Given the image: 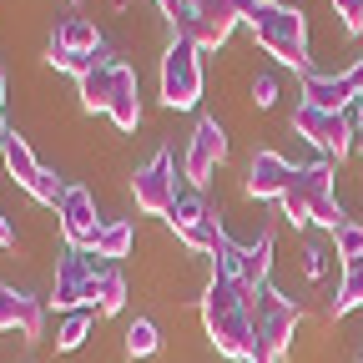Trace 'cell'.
<instances>
[{"mask_svg":"<svg viewBox=\"0 0 363 363\" xmlns=\"http://www.w3.org/2000/svg\"><path fill=\"white\" fill-rule=\"evenodd\" d=\"M247 298H252V288H242L238 278H227V272H212V283L202 293L207 338L217 343L222 358H238V363L252 358V313H247Z\"/></svg>","mask_w":363,"mask_h":363,"instance_id":"1","label":"cell"},{"mask_svg":"<svg viewBox=\"0 0 363 363\" xmlns=\"http://www.w3.org/2000/svg\"><path fill=\"white\" fill-rule=\"evenodd\" d=\"M242 21L252 26L257 45L267 56H278L283 66H308V21L293 6H278V0H247Z\"/></svg>","mask_w":363,"mask_h":363,"instance_id":"2","label":"cell"},{"mask_svg":"<svg viewBox=\"0 0 363 363\" xmlns=\"http://www.w3.org/2000/svg\"><path fill=\"white\" fill-rule=\"evenodd\" d=\"M247 313H252V363H278L293 348V333L303 323L298 303L283 298L278 288H252Z\"/></svg>","mask_w":363,"mask_h":363,"instance_id":"3","label":"cell"},{"mask_svg":"<svg viewBox=\"0 0 363 363\" xmlns=\"http://www.w3.org/2000/svg\"><path fill=\"white\" fill-rule=\"evenodd\" d=\"M283 217H288L293 227L318 222V227H328V233H338V227L348 222L343 207H338V197H333V167H328V162L298 167L293 187L283 192Z\"/></svg>","mask_w":363,"mask_h":363,"instance_id":"4","label":"cell"},{"mask_svg":"<svg viewBox=\"0 0 363 363\" xmlns=\"http://www.w3.org/2000/svg\"><path fill=\"white\" fill-rule=\"evenodd\" d=\"M242 11H247V0H182V11L172 16V30H177V40L197 45V51H217L242 21Z\"/></svg>","mask_w":363,"mask_h":363,"instance_id":"5","label":"cell"},{"mask_svg":"<svg viewBox=\"0 0 363 363\" xmlns=\"http://www.w3.org/2000/svg\"><path fill=\"white\" fill-rule=\"evenodd\" d=\"M0 157H6V172L16 177V187H26L35 202H51V207H61V197H66L61 177H56V172H45V167L35 162V152L26 147V136L6 131V136H0Z\"/></svg>","mask_w":363,"mask_h":363,"instance_id":"6","label":"cell"},{"mask_svg":"<svg viewBox=\"0 0 363 363\" xmlns=\"http://www.w3.org/2000/svg\"><path fill=\"white\" fill-rule=\"evenodd\" d=\"M202 51L187 40H172V51L162 56V101L177 106V111H187L202 101Z\"/></svg>","mask_w":363,"mask_h":363,"instance_id":"7","label":"cell"},{"mask_svg":"<svg viewBox=\"0 0 363 363\" xmlns=\"http://www.w3.org/2000/svg\"><path fill=\"white\" fill-rule=\"evenodd\" d=\"M267 267H272V233H257V242H233L227 238L212 257V272H227L242 288H267Z\"/></svg>","mask_w":363,"mask_h":363,"instance_id":"8","label":"cell"},{"mask_svg":"<svg viewBox=\"0 0 363 363\" xmlns=\"http://www.w3.org/2000/svg\"><path fill=\"white\" fill-rule=\"evenodd\" d=\"M293 131L308 136V142L323 152V157H343V152L353 147V126H348V116H338V111H318V106H308V101H298Z\"/></svg>","mask_w":363,"mask_h":363,"instance_id":"9","label":"cell"},{"mask_svg":"<svg viewBox=\"0 0 363 363\" xmlns=\"http://www.w3.org/2000/svg\"><path fill=\"white\" fill-rule=\"evenodd\" d=\"M131 192H136V207L142 212H172V202L182 197V187H177V167H172V152H157L142 172L131 177Z\"/></svg>","mask_w":363,"mask_h":363,"instance_id":"10","label":"cell"},{"mask_svg":"<svg viewBox=\"0 0 363 363\" xmlns=\"http://www.w3.org/2000/svg\"><path fill=\"white\" fill-rule=\"evenodd\" d=\"M222 157H227V136H222V126L212 116H202L197 131H192V142H187V162H182V172H187V182L197 192L212 182V172L222 167Z\"/></svg>","mask_w":363,"mask_h":363,"instance_id":"11","label":"cell"},{"mask_svg":"<svg viewBox=\"0 0 363 363\" xmlns=\"http://www.w3.org/2000/svg\"><path fill=\"white\" fill-rule=\"evenodd\" d=\"M61 233H66V242L81 252V247H96V233H101V222L106 217H96V197H91L86 187H66V197H61Z\"/></svg>","mask_w":363,"mask_h":363,"instance_id":"12","label":"cell"},{"mask_svg":"<svg viewBox=\"0 0 363 363\" xmlns=\"http://www.w3.org/2000/svg\"><path fill=\"white\" fill-rule=\"evenodd\" d=\"M91 278H96V267H91L76 247H66V252L56 257V283H51L56 308H66V313L86 308V303H91Z\"/></svg>","mask_w":363,"mask_h":363,"instance_id":"13","label":"cell"},{"mask_svg":"<svg viewBox=\"0 0 363 363\" xmlns=\"http://www.w3.org/2000/svg\"><path fill=\"white\" fill-rule=\"evenodd\" d=\"M293 177H298V167H288L278 152H257L252 167H247V197H257V202H283V192L293 187Z\"/></svg>","mask_w":363,"mask_h":363,"instance_id":"14","label":"cell"},{"mask_svg":"<svg viewBox=\"0 0 363 363\" xmlns=\"http://www.w3.org/2000/svg\"><path fill=\"white\" fill-rule=\"evenodd\" d=\"M40 323H45V303H40V298L16 293V288H6V293H0V328H6V333L40 338Z\"/></svg>","mask_w":363,"mask_h":363,"instance_id":"15","label":"cell"},{"mask_svg":"<svg viewBox=\"0 0 363 363\" xmlns=\"http://www.w3.org/2000/svg\"><path fill=\"white\" fill-rule=\"evenodd\" d=\"M303 101L318 106V111H338V116H343V111L358 101V91H353L348 76H318V71H303Z\"/></svg>","mask_w":363,"mask_h":363,"instance_id":"16","label":"cell"},{"mask_svg":"<svg viewBox=\"0 0 363 363\" xmlns=\"http://www.w3.org/2000/svg\"><path fill=\"white\" fill-rule=\"evenodd\" d=\"M111 126L116 131H136V121H142V101H136V71L116 61V76H111V106H106Z\"/></svg>","mask_w":363,"mask_h":363,"instance_id":"17","label":"cell"},{"mask_svg":"<svg viewBox=\"0 0 363 363\" xmlns=\"http://www.w3.org/2000/svg\"><path fill=\"white\" fill-rule=\"evenodd\" d=\"M121 303H126L121 267H116V262H101L96 278H91V308H96V313H121Z\"/></svg>","mask_w":363,"mask_h":363,"instance_id":"18","label":"cell"},{"mask_svg":"<svg viewBox=\"0 0 363 363\" xmlns=\"http://www.w3.org/2000/svg\"><path fill=\"white\" fill-rule=\"evenodd\" d=\"M111 76H116V61H96V66H91L81 81H76V91H81V106L86 111H106L111 106Z\"/></svg>","mask_w":363,"mask_h":363,"instance_id":"19","label":"cell"},{"mask_svg":"<svg viewBox=\"0 0 363 363\" xmlns=\"http://www.w3.org/2000/svg\"><path fill=\"white\" fill-rule=\"evenodd\" d=\"M207 217H212V202H207L197 187H192V192H182V197L172 202V212H167V222H172V233H177V238H187L192 227L207 222Z\"/></svg>","mask_w":363,"mask_h":363,"instance_id":"20","label":"cell"},{"mask_svg":"<svg viewBox=\"0 0 363 363\" xmlns=\"http://www.w3.org/2000/svg\"><path fill=\"white\" fill-rule=\"evenodd\" d=\"M126 252H131V222L106 217V222H101V233H96V257L116 262V257H126Z\"/></svg>","mask_w":363,"mask_h":363,"instance_id":"21","label":"cell"},{"mask_svg":"<svg viewBox=\"0 0 363 363\" xmlns=\"http://www.w3.org/2000/svg\"><path fill=\"white\" fill-rule=\"evenodd\" d=\"M61 40H66L71 56H96V51H101V35H96V26H91L86 16H71V21L61 26Z\"/></svg>","mask_w":363,"mask_h":363,"instance_id":"22","label":"cell"},{"mask_svg":"<svg viewBox=\"0 0 363 363\" xmlns=\"http://www.w3.org/2000/svg\"><path fill=\"white\" fill-rule=\"evenodd\" d=\"M358 303H363V262L343 267V283H338V293H333V318H343V313L358 308Z\"/></svg>","mask_w":363,"mask_h":363,"instance_id":"23","label":"cell"},{"mask_svg":"<svg viewBox=\"0 0 363 363\" xmlns=\"http://www.w3.org/2000/svg\"><path fill=\"white\" fill-rule=\"evenodd\" d=\"M182 242H187L192 252H212V257H217V247L227 242V233H222V222H217V212H212L207 222H197V227H192V233L182 238Z\"/></svg>","mask_w":363,"mask_h":363,"instance_id":"24","label":"cell"},{"mask_svg":"<svg viewBox=\"0 0 363 363\" xmlns=\"http://www.w3.org/2000/svg\"><path fill=\"white\" fill-rule=\"evenodd\" d=\"M157 343H162V338H157V323H152V318H136V323L126 328V353H131V358H152Z\"/></svg>","mask_w":363,"mask_h":363,"instance_id":"25","label":"cell"},{"mask_svg":"<svg viewBox=\"0 0 363 363\" xmlns=\"http://www.w3.org/2000/svg\"><path fill=\"white\" fill-rule=\"evenodd\" d=\"M86 333H91V313H86V308H76V313H66V323H61V333H56V348H61V353H71V348H81V343H86Z\"/></svg>","mask_w":363,"mask_h":363,"instance_id":"26","label":"cell"},{"mask_svg":"<svg viewBox=\"0 0 363 363\" xmlns=\"http://www.w3.org/2000/svg\"><path fill=\"white\" fill-rule=\"evenodd\" d=\"M333 242H338V257H343V267L363 262V222H343L338 233H333Z\"/></svg>","mask_w":363,"mask_h":363,"instance_id":"27","label":"cell"},{"mask_svg":"<svg viewBox=\"0 0 363 363\" xmlns=\"http://www.w3.org/2000/svg\"><path fill=\"white\" fill-rule=\"evenodd\" d=\"M333 11H338V21H343L348 35L363 30V0H333Z\"/></svg>","mask_w":363,"mask_h":363,"instance_id":"28","label":"cell"},{"mask_svg":"<svg viewBox=\"0 0 363 363\" xmlns=\"http://www.w3.org/2000/svg\"><path fill=\"white\" fill-rule=\"evenodd\" d=\"M252 101H257V106H272V101H278V81H272V76H257V81H252Z\"/></svg>","mask_w":363,"mask_h":363,"instance_id":"29","label":"cell"},{"mask_svg":"<svg viewBox=\"0 0 363 363\" xmlns=\"http://www.w3.org/2000/svg\"><path fill=\"white\" fill-rule=\"evenodd\" d=\"M323 257H328L323 247H308V252H303V267H308V278H323Z\"/></svg>","mask_w":363,"mask_h":363,"instance_id":"30","label":"cell"},{"mask_svg":"<svg viewBox=\"0 0 363 363\" xmlns=\"http://www.w3.org/2000/svg\"><path fill=\"white\" fill-rule=\"evenodd\" d=\"M11 242H16V227L6 222V212H0V247H11Z\"/></svg>","mask_w":363,"mask_h":363,"instance_id":"31","label":"cell"},{"mask_svg":"<svg viewBox=\"0 0 363 363\" xmlns=\"http://www.w3.org/2000/svg\"><path fill=\"white\" fill-rule=\"evenodd\" d=\"M157 6H162L167 16H177V11H182V0H157Z\"/></svg>","mask_w":363,"mask_h":363,"instance_id":"32","label":"cell"},{"mask_svg":"<svg viewBox=\"0 0 363 363\" xmlns=\"http://www.w3.org/2000/svg\"><path fill=\"white\" fill-rule=\"evenodd\" d=\"M0 101H6V71H0Z\"/></svg>","mask_w":363,"mask_h":363,"instance_id":"33","label":"cell"},{"mask_svg":"<svg viewBox=\"0 0 363 363\" xmlns=\"http://www.w3.org/2000/svg\"><path fill=\"white\" fill-rule=\"evenodd\" d=\"M6 131H11V126H6V111H0V136H6Z\"/></svg>","mask_w":363,"mask_h":363,"instance_id":"34","label":"cell"},{"mask_svg":"<svg viewBox=\"0 0 363 363\" xmlns=\"http://www.w3.org/2000/svg\"><path fill=\"white\" fill-rule=\"evenodd\" d=\"M353 136H358V152H363V126H358V131H353Z\"/></svg>","mask_w":363,"mask_h":363,"instance_id":"35","label":"cell"},{"mask_svg":"<svg viewBox=\"0 0 363 363\" xmlns=\"http://www.w3.org/2000/svg\"><path fill=\"white\" fill-rule=\"evenodd\" d=\"M247 363H252V358H247Z\"/></svg>","mask_w":363,"mask_h":363,"instance_id":"36","label":"cell"}]
</instances>
